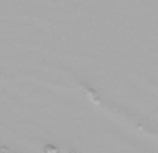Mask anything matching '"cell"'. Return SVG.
Listing matches in <instances>:
<instances>
[{
    "instance_id": "6da1fadb",
    "label": "cell",
    "mask_w": 158,
    "mask_h": 153,
    "mask_svg": "<svg viewBox=\"0 0 158 153\" xmlns=\"http://www.w3.org/2000/svg\"><path fill=\"white\" fill-rule=\"evenodd\" d=\"M45 153H57L56 146H45Z\"/></svg>"
}]
</instances>
